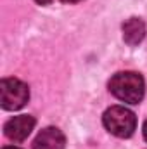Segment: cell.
I'll return each instance as SVG.
<instances>
[{
  "mask_svg": "<svg viewBox=\"0 0 147 149\" xmlns=\"http://www.w3.org/2000/svg\"><path fill=\"white\" fill-rule=\"evenodd\" d=\"M109 90L114 97L128 104H139L146 94L142 74L135 71H119L109 80Z\"/></svg>",
  "mask_w": 147,
  "mask_h": 149,
  "instance_id": "1",
  "label": "cell"
},
{
  "mask_svg": "<svg viewBox=\"0 0 147 149\" xmlns=\"http://www.w3.org/2000/svg\"><path fill=\"white\" fill-rule=\"evenodd\" d=\"M102 123L109 134L119 137V139L130 137L137 128L135 114L130 109H126L125 106H111L109 109H106L104 116H102Z\"/></svg>",
  "mask_w": 147,
  "mask_h": 149,
  "instance_id": "2",
  "label": "cell"
},
{
  "mask_svg": "<svg viewBox=\"0 0 147 149\" xmlns=\"http://www.w3.org/2000/svg\"><path fill=\"white\" fill-rule=\"evenodd\" d=\"M30 99V88L17 78H3L0 81V104L7 111L21 109Z\"/></svg>",
  "mask_w": 147,
  "mask_h": 149,
  "instance_id": "3",
  "label": "cell"
},
{
  "mask_svg": "<svg viewBox=\"0 0 147 149\" xmlns=\"http://www.w3.org/2000/svg\"><path fill=\"white\" fill-rule=\"evenodd\" d=\"M35 123H37L35 118L30 116V114L14 116V118H10V120L5 123L3 132H5L7 139H10V141H14V142H21V141H24V139L31 134V130L35 128Z\"/></svg>",
  "mask_w": 147,
  "mask_h": 149,
  "instance_id": "4",
  "label": "cell"
},
{
  "mask_svg": "<svg viewBox=\"0 0 147 149\" xmlns=\"http://www.w3.org/2000/svg\"><path fill=\"white\" fill-rule=\"evenodd\" d=\"M64 146H66V137L55 127L43 128L33 141V149H64Z\"/></svg>",
  "mask_w": 147,
  "mask_h": 149,
  "instance_id": "5",
  "label": "cell"
},
{
  "mask_svg": "<svg viewBox=\"0 0 147 149\" xmlns=\"http://www.w3.org/2000/svg\"><path fill=\"white\" fill-rule=\"evenodd\" d=\"M146 37V24L140 17H130L128 21L123 23V40L135 47L139 45L142 40Z\"/></svg>",
  "mask_w": 147,
  "mask_h": 149,
  "instance_id": "6",
  "label": "cell"
},
{
  "mask_svg": "<svg viewBox=\"0 0 147 149\" xmlns=\"http://www.w3.org/2000/svg\"><path fill=\"white\" fill-rule=\"evenodd\" d=\"M38 5H49V3H52V0H35Z\"/></svg>",
  "mask_w": 147,
  "mask_h": 149,
  "instance_id": "7",
  "label": "cell"
},
{
  "mask_svg": "<svg viewBox=\"0 0 147 149\" xmlns=\"http://www.w3.org/2000/svg\"><path fill=\"white\" fill-rule=\"evenodd\" d=\"M142 132H144V139L147 141V120H146V123H144V130Z\"/></svg>",
  "mask_w": 147,
  "mask_h": 149,
  "instance_id": "8",
  "label": "cell"
},
{
  "mask_svg": "<svg viewBox=\"0 0 147 149\" xmlns=\"http://www.w3.org/2000/svg\"><path fill=\"white\" fill-rule=\"evenodd\" d=\"M61 2H64V3H78L81 0H61Z\"/></svg>",
  "mask_w": 147,
  "mask_h": 149,
  "instance_id": "9",
  "label": "cell"
},
{
  "mask_svg": "<svg viewBox=\"0 0 147 149\" xmlns=\"http://www.w3.org/2000/svg\"><path fill=\"white\" fill-rule=\"evenodd\" d=\"M3 149H21V148H14V146H7V148H3Z\"/></svg>",
  "mask_w": 147,
  "mask_h": 149,
  "instance_id": "10",
  "label": "cell"
}]
</instances>
